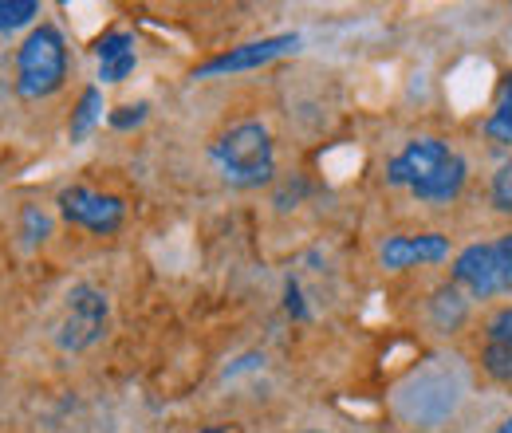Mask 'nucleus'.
<instances>
[{
  "label": "nucleus",
  "mask_w": 512,
  "mask_h": 433,
  "mask_svg": "<svg viewBox=\"0 0 512 433\" xmlns=\"http://www.w3.org/2000/svg\"><path fill=\"white\" fill-rule=\"evenodd\" d=\"M465 174H469L465 158L453 146H446L442 138H414L386 166L390 186L410 189L418 201H430V205L453 201L465 189Z\"/></svg>",
  "instance_id": "1"
},
{
  "label": "nucleus",
  "mask_w": 512,
  "mask_h": 433,
  "mask_svg": "<svg viewBox=\"0 0 512 433\" xmlns=\"http://www.w3.org/2000/svg\"><path fill=\"white\" fill-rule=\"evenodd\" d=\"M213 166L221 170V178L237 189L268 186L276 174V150H272V134L260 123H237L229 126L213 146H209Z\"/></svg>",
  "instance_id": "2"
},
{
  "label": "nucleus",
  "mask_w": 512,
  "mask_h": 433,
  "mask_svg": "<svg viewBox=\"0 0 512 433\" xmlns=\"http://www.w3.org/2000/svg\"><path fill=\"white\" fill-rule=\"evenodd\" d=\"M67 79V44L60 28L40 24L16 52V95L20 99H48Z\"/></svg>",
  "instance_id": "3"
},
{
  "label": "nucleus",
  "mask_w": 512,
  "mask_h": 433,
  "mask_svg": "<svg viewBox=\"0 0 512 433\" xmlns=\"http://www.w3.org/2000/svg\"><path fill=\"white\" fill-rule=\"evenodd\" d=\"M453 284L473 300L505 296V292H512V256L501 241L461 248L453 260Z\"/></svg>",
  "instance_id": "4"
},
{
  "label": "nucleus",
  "mask_w": 512,
  "mask_h": 433,
  "mask_svg": "<svg viewBox=\"0 0 512 433\" xmlns=\"http://www.w3.org/2000/svg\"><path fill=\"white\" fill-rule=\"evenodd\" d=\"M107 319H111V304L107 296L95 288V284H75L67 292V308L64 319L56 327V343L64 351H87L103 339L107 331Z\"/></svg>",
  "instance_id": "5"
},
{
  "label": "nucleus",
  "mask_w": 512,
  "mask_h": 433,
  "mask_svg": "<svg viewBox=\"0 0 512 433\" xmlns=\"http://www.w3.org/2000/svg\"><path fill=\"white\" fill-rule=\"evenodd\" d=\"M60 213L64 221L95 233V237H115L127 221V201L115 193H99L87 186H71L60 193Z\"/></svg>",
  "instance_id": "6"
},
{
  "label": "nucleus",
  "mask_w": 512,
  "mask_h": 433,
  "mask_svg": "<svg viewBox=\"0 0 512 433\" xmlns=\"http://www.w3.org/2000/svg\"><path fill=\"white\" fill-rule=\"evenodd\" d=\"M300 48V36L296 32H284V36H264V40H253V44H241V48H229L225 56H213L205 60L193 79H209V75H225V71H253V67H264V63L280 60L288 52Z\"/></svg>",
  "instance_id": "7"
},
{
  "label": "nucleus",
  "mask_w": 512,
  "mask_h": 433,
  "mask_svg": "<svg viewBox=\"0 0 512 433\" xmlns=\"http://www.w3.org/2000/svg\"><path fill=\"white\" fill-rule=\"evenodd\" d=\"M449 256V241L442 233H418V237H390L383 245V264L394 272H406L414 264H442Z\"/></svg>",
  "instance_id": "8"
},
{
  "label": "nucleus",
  "mask_w": 512,
  "mask_h": 433,
  "mask_svg": "<svg viewBox=\"0 0 512 433\" xmlns=\"http://www.w3.org/2000/svg\"><path fill=\"white\" fill-rule=\"evenodd\" d=\"M95 56H99V79L103 83H123L130 71H134V36L130 32H111L95 44Z\"/></svg>",
  "instance_id": "9"
},
{
  "label": "nucleus",
  "mask_w": 512,
  "mask_h": 433,
  "mask_svg": "<svg viewBox=\"0 0 512 433\" xmlns=\"http://www.w3.org/2000/svg\"><path fill=\"white\" fill-rule=\"evenodd\" d=\"M465 315H469V300H465V292H461L453 280H449L446 288L434 292V300H430V319H434L438 331H457V327L465 323Z\"/></svg>",
  "instance_id": "10"
},
{
  "label": "nucleus",
  "mask_w": 512,
  "mask_h": 433,
  "mask_svg": "<svg viewBox=\"0 0 512 433\" xmlns=\"http://www.w3.org/2000/svg\"><path fill=\"white\" fill-rule=\"evenodd\" d=\"M99 119H103V91H99V87H87V91L79 95V107H75V115H71V126H67L71 142H83Z\"/></svg>",
  "instance_id": "11"
},
{
  "label": "nucleus",
  "mask_w": 512,
  "mask_h": 433,
  "mask_svg": "<svg viewBox=\"0 0 512 433\" xmlns=\"http://www.w3.org/2000/svg\"><path fill=\"white\" fill-rule=\"evenodd\" d=\"M485 134L501 146H512V71L501 79V95H497V111L489 115L485 123Z\"/></svg>",
  "instance_id": "12"
},
{
  "label": "nucleus",
  "mask_w": 512,
  "mask_h": 433,
  "mask_svg": "<svg viewBox=\"0 0 512 433\" xmlns=\"http://www.w3.org/2000/svg\"><path fill=\"white\" fill-rule=\"evenodd\" d=\"M36 16H40V4L36 0H0V36L32 24Z\"/></svg>",
  "instance_id": "13"
},
{
  "label": "nucleus",
  "mask_w": 512,
  "mask_h": 433,
  "mask_svg": "<svg viewBox=\"0 0 512 433\" xmlns=\"http://www.w3.org/2000/svg\"><path fill=\"white\" fill-rule=\"evenodd\" d=\"M481 363H485V371L493 374L497 382H509L512 386V343H485Z\"/></svg>",
  "instance_id": "14"
},
{
  "label": "nucleus",
  "mask_w": 512,
  "mask_h": 433,
  "mask_svg": "<svg viewBox=\"0 0 512 433\" xmlns=\"http://www.w3.org/2000/svg\"><path fill=\"white\" fill-rule=\"evenodd\" d=\"M48 233H52V221H48L36 205H24V209H20V237H24V245L28 248L40 245Z\"/></svg>",
  "instance_id": "15"
},
{
  "label": "nucleus",
  "mask_w": 512,
  "mask_h": 433,
  "mask_svg": "<svg viewBox=\"0 0 512 433\" xmlns=\"http://www.w3.org/2000/svg\"><path fill=\"white\" fill-rule=\"evenodd\" d=\"M489 197H493V205H497L501 213H512V162H505V166L493 174Z\"/></svg>",
  "instance_id": "16"
},
{
  "label": "nucleus",
  "mask_w": 512,
  "mask_h": 433,
  "mask_svg": "<svg viewBox=\"0 0 512 433\" xmlns=\"http://www.w3.org/2000/svg\"><path fill=\"white\" fill-rule=\"evenodd\" d=\"M485 343H512V308H501L489 327H485Z\"/></svg>",
  "instance_id": "17"
},
{
  "label": "nucleus",
  "mask_w": 512,
  "mask_h": 433,
  "mask_svg": "<svg viewBox=\"0 0 512 433\" xmlns=\"http://www.w3.org/2000/svg\"><path fill=\"white\" fill-rule=\"evenodd\" d=\"M146 103H134V107H119V111H111V126L115 130H130V126L146 123Z\"/></svg>",
  "instance_id": "18"
},
{
  "label": "nucleus",
  "mask_w": 512,
  "mask_h": 433,
  "mask_svg": "<svg viewBox=\"0 0 512 433\" xmlns=\"http://www.w3.org/2000/svg\"><path fill=\"white\" fill-rule=\"evenodd\" d=\"M284 308H288L292 319H308V308H304V296H300V284L296 280L284 284Z\"/></svg>",
  "instance_id": "19"
},
{
  "label": "nucleus",
  "mask_w": 512,
  "mask_h": 433,
  "mask_svg": "<svg viewBox=\"0 0 512 433\" xmlns=\"http://www.w3.org/2000/svg\"><path fill=\"white\" fill-rule=\"evenodd\" d=\"M501 245H505V252L512 256V233H505V237H501Z\"/></svg>",
  "instance_id": "20"
},
{
  "label": "nucleus",
  "mask_w": 512,
  "mask_h": 433,
  "mask_svg": "<svg viewBox=\"0 0 512 433\" xmlns=\"http://www.w3.org/2000/svg\"><path fill=\"white\" fill-rule=\"evenodd\" d=\"M497 433H512V418H505V422L497 426Z\"/></svg>",
  "instance_id": "21"
},
{
  "label": "nucleus",
  "mask_w": 512,
  "mask_h": 433,
  "mask_svg": "<svg viewBox=\"0 0 512 433\" xmlns=\"http://www.w3.org/2000/svg\"><path fill=\"white\" fill-rule=\"evenodd\" d=\"M205 433H221V430H205Z\"/></svg>",
  "instance_id": "22"
}]
</instances>
